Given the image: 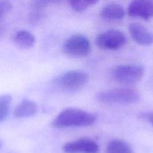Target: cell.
I'll use <instances>...</instances> for the list:
<instances>
[{"mask_svg": "<svg viewBox=\"0 0 153 153\" xmlns=\"http://www.w3.org/2000/svg\"><path fill=\"white\" fill-rule=\"evenodd\" d=\"M97 120L94 114L82 109L68 108L58 114L52 122L55 128H67L71 127H86L93 125Z\"/></svg>", "mask_w": 153, "mask_h": 153, "instance_id": "obj_1", "label": "cell"}, {"mask_svg": "<svg viewBox=\"0 0 153 153\" xmlns=\"http://www.w3.org/2000/svg\"><path fill=\"white\" fill-rule=\"evenodd\" d=\"M97 99L106 105H132L140 100V94L131 88H114L98 93Z\"/></svg>", "mask_w": 153, "mask_h": 153, "instance_id": "obj_2", "label": "cell"}, {"mask_svg": "<svg viewBox=\"0 0 153 153\" xmlns=\"http://www.w3.org/2000/svg\"><path fill=\"white\" fill-rule=\"evenodd\" d=\"M88 82V76L80 70H70L57 76L53 84L57 88L67 93H75L82 90Z\"/></svg>", "mask_w": 153, "mask_h": 153, "instance_id": "obj_3", "label": "cell"}, {"mask_svg": "<svg viewBox=\"0 0 153 153\" xmlns=\"http://www.w3.org/2000/svg\"><path fill=\"white\" fill-rule=\"evenodd\" d=\"M144 73V67L135 64H121L116 66L111 70V76L114 80L126 85L138 83L143 78Z\"/></svg>", "mask_w": 153, "mask_h": 153, "instance_id": "obj_4", "label": "cell"}, {"mask_svg": "<svg viewBox=\"0 0 153 153\" xmlns=\"http://www.w3.org/2000/svg\"><path fill=\"white\" fill-rule=\"evenodd\" d=\"M63 52L73 58H85L91 52V42L85 36L75 34L67 38L62 46Z\"/></svg>", "mask_w": 153, "mask_h": 153, "instance_id": "obj_5", "label": "cell"}, {"mask_svg": "<svg viewBox=\"0 0 153 153\" xmlns=\"http://www.w3.org/2000/svg\"><path fill=\"white\" fill-rule=\"evenodd\" d=\"M96 44L104 50H117L127 43V37L123 32L117 29H109L99 34Z\"/></svg>", "mask_w": 153, "mask_h": 153, "instance_id": "obj_6", "label": "cell"}, {"mask_svg": "<svg viewBox=\"0 0 153 153\" xmlns=\"http://www.w3.org/2000/svg\"><path fill=\"white\" fill-rule=\"evenodd\" d=\"M128 14L131 17L148 20L153 17V0H132L128 7Z\"/></svg>", "mask_w": 153, "mask_h": 153, "instance_id": "obj_7", "label": "cell"}, {"mask_svg": "<svg viewBox=\"0 0 153 153\" xmlns=\"http://www.w3.org/2000/svg\"><path fill=\"white\" fill-rule=\"evenodd\" d=\"M62 149L65 153H98L100 148L94 140L90 138H81L67 143Z\"/></svg>", "mask_w": 153, "mask_h": 153, "instance_id": "obj_8", "label": "cell"}, {"mask_svg": "<svg viewBox=\"0 0 153 153\" xmlns=\"http://www.w3.org/2000/svg\"><path fill=\"white\" fill-rule=\"evenodd\" d=\"M131 37L141 46H150L153 44V33L144 25L139 23H131L128 26Z\"/></svg>", "mask_w": 153, "mask_h": 153, "instance_id": "obj_9", "label": "cell"}, {"mask_svg": "<svg viewBox=\"0 0 153 153\" xmlns=\"http://www.w3.org/2000/svg\"><path fill=\"white\" fill-rule=\"evenodd\" d=\"M126 15L125 9L122 5L112 3L105 6L100 12V16L108 21L120 20L123 19Z\"/></svg>", "mask_w": 153, "mask_h": 153, "instance_id": "obj_10", "label": "cell"}, {"mask_svg": "<svg viewBox=\"0 0 153 153\" xmlns=\"http://www.w3.org/2000/svg\"><path fill=\"white\" fill-rule=\"evenodd\" d=\"M38 111L37 105L32 100H24L15 108L13 114L16 118H27L34 116Z\"/></svg>", "mask_w": 153, "mask_h": 153, "instance_id": "obj_11", "label": "cell"}, {"mask_svg": "<svg viewBox=\"0 0 153 153\" xmlns=\"http://www.w3.org/2000/svg\"><path fill=\"white\" fill-rule=\"evenodd\" d=\"M15 43L22 49H29L33 47L35 43V37L27 30H19L15 34L13 37Z\"/></svg>", "mask_w": 153, "mask_h": 153, "instance_id": "obj_12", "label": "cell"}, {"mask_svg": "<svg viewBox=\"0 0 153 153\" xmlns=\"http://www.w3.org/2000/svg\"><path fill=\"white\" fill-rule=\"evenodd\" d=\"M107 153H134L128 143L121 140H113L107 146Z\"/></svg>", "mask_w": 153, "mask_h": 153, "instance_id": "obj_13", "label": "cell"}, {"mask_svg": "<svg viewBox=\"0 0 153 153\" xmlns=\"http://www.w3.org/2000/svg\"><path fill=\"white\" fill-rule=\"evenodd\" d=\"M71 8L76 12H83L96 5L100 0H67Z\"/></svg>", "mask_w": 153, "mask_h": 153, "instance_id": "obj_14", "label": "cell"}, {"mask_svg": "<svg viewBox=\"0 0 153 153\" xmlns=\"http://www.w3.org/2000/svg\"><path fill=\"white\" fill-rule=\"evenodd\" d=\"M12 97L9 94L0 96V122H2L8 115Z\"/></svg>", "mask_w": 153, "mask_h": 153, "instance_id": "obj_15", "label": "cell"}, {"mask_svg": "<svg viewBox=\"0 0 153 153\" xmlns=\"http://www.w3.org/2000/svg\"><path fill=\"white\" fill-rule=\"evenodd\" d=\"M12 9V3L10 0H0V21Z\"/></svg>", "mask_w": 153, "mask_h": 153, "instance_id": "obj_16", "label": "cell"}, {"mask_svg": "<svg viewBox=\"0 0 153 153\" xmlns=\"http://www.w3.org/2000/svg\"><path fill=\"white\" fill-rule=\"evenodd\" d=\"M143 117L153 126V112H149V113L143 114Z\"/></svg>", "mask_w": 153, "mask_h": 153, "instance_id": "obj_17", "label": "cell"}, {"mask_svg": "<svg viewBox=\"0 0 153 153\" xmlns=\"http://www.w3.org/2000/svg\"><path fill=\"white\" fill-rule=\"evenodd\" d=\"M0 148H1V142H0Z\"/></svg>", "mask_w": 153, "mask_h": 153, "instance_id": "obj_18", "label": "cell"}]
</instances>
